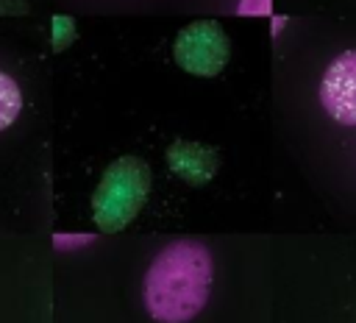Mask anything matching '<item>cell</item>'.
<instances>
[{
    "label": "cell",
    "instance_id": "cell-1",
    "mask_svg": "<svg viewBox=\"0 0 356 323\" xmlns=\"http://www.w3.org/2000/svg\"><path fill=\"white\" fill-rule=\"evenodd\" d=\"M211 253L197 239L164 245L142 281L145 309L156 323H189L203 312L211 292Z\"/></svg>",
    "mask_w": 356,
    "mask_h": 323
},
{
    "label": "cell",
    "instance_id": "cell-2",
    "mask_svg": "<svg viewBox=\"0 0 356 323\" xmlns=\"http://www.w3.org/2000/svg\"><path fill=\"white\" fill-rule=\"evenodd\" d=\"M150 195V167L139 156H120L111 162L92 195V217L100 231H122L145 206Z\"/></svg>",
    "mask_w": 356,
    "mask_h": 323
},
{
    "label": "cell",
    "instance_id": "cell-3",
    "mask_svg": "<svg viewBox=\"0 0 356 323\" xmlns=\"http://www.w3.org/2000/svg\"><path fill=\"white\" fill-rule=\"evenodd\" d=\"M172 56L178 67L195 78H211L222 72L231 58V39L214 19H197L178 31L172 42Z\"/></svg>",
    "mask_w": 356,
    "mask_h": 323
},
{
    "label": "cell",
    "instance_id": "cell-4",
    "mask_svg": "<svg viewBox=\"0 0 356 323\" xmlns=\"http://www.w3.org/2000/svg\"><path fill=\"white\" fill-rule=\"evenodd\" d=\"M320 106L339 125H356V47L339 53L320 78Z\"/></svg>",
    "mask_w": 356,
    "mask_h": 323
},
{
    "label": "cell",
    "instance_id": "cell-5",
    "mask_svg": "<svg viewBox=\"0 0 356 323\" xmlns=\"http://www.w3.org/2000/svg\"><path fill=\"white\" fill-rule=\"evenodd\" d=\"M167 167L186 184L203 187L214 178L220 167V153L209 145L189 142V139H175L167 148Z\"/></svg>",
    "mask_w": 356,
    "mask_h": 323
},
{
    "label": "cell",
    "instance_id": "cell-6",
    "mask_svg": "<svg viewBox=\"0 0 356 323\" xmlns=\"http://www.w3.org/2000/svg\"><path fill=\"white\" fill-rule=\"evenodd\" d=\"M22 111V92L17 81L6 72H0V131H6Z\"/></svg>",
    "mask_w": 356,
    "mask_h": 323
},
{
    "label": "cell",
    "instance_id": "cell-7",
    "mask_svg": "<svg viewBox=\"0 0 356 323\" xmlns=\"http://www.w3.org/2000/svg\"><path fill=\"white\" fill-rule=\"evenodd\" d=\"M72 39H75V22H72V17H64V14L53 17V47L56 50H64Z\"/></svg>",
    "mask_w": 356,
    "mask_h": 323
},
{
    "label": "cell",
    "instance_id": "cell-8",
    "mask_svg": "<svg viewBox=\"0 0 356 323\" xmlns=\"http://www.w3.org/2000/svg\"><path fill=\"white\" fill-rule=\"evenodd\" d=\"M242 17H264L270 14V0H239V8H236Z\"/></svg>",
    "mask_w": 356,
    "mask_h": 323
},
{
    "label": "cell",
    "instance_id": "cell-9",
    "mask_svg": "<svg viewBox=\"0 0 356 323\" xmlns=\"http://www.w3.org/2000/svg\"><path fill=\"white\" fill-rule=\"evenodd\" d=\"M86 242H92V237H89V234H81V237H75V234H56V237H53V245H56V248L86 245Z\"/></svg>",
    "mask_w": 356,
    "mask_h": 323
}]
</instances>
